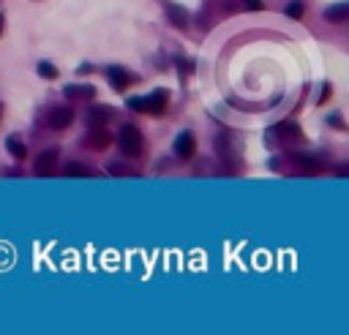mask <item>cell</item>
Instances as JSON below:
<instances>
[{
	"label": "cell",
	"instance_id": "6da1fadb",
	"mask_svg": "<svg viewBox=\"0 0 349 335\" xmlns=\"http://www.w3.org/2000/svg\"><path fill=\"white\" fill-rule=\"evenodd\" d=\"M129 109H137V112H145V115H161L166 109V104H169V93L166 90H156L145 95V98H129Z\"/></svg>",
	"mask_w": 349,
	"mask_h": 335
},
{
	"label": "cell",
	"instance_id": "7a4b0ae2",
	"mask_svg": "<svg viewBox=\"0 0 349 335\" xmlns=\"http://www.w3.org/2000/svg\"><path fill=\"white\" fill-rule=\"evenodd\" d=\"M117 145H120L123 156H129V158H142V153H145V139H142L137 125H123Z\"/></svg>",
	"mask_w": 349,
	"mask_h": 335
},
{
	"label": "cell",
	"instance_id": "3957f363",
	"mask_svg": "<svg viewBox=\"0 0 349 335\" xmlns=\"http://www.w3.org/2000/svg\"><path fill=\"white\" fill-rule=\"evenodd\" d=\"M71 123H74V112H71V107H55V109H49V115H46V125L55 128V131L68 128Z\"/></svg>",
	"mask_w": 349,
	"mask_h": 335
},
{
	"label": "cell",
	"instance_id": "277c9868",
	"mask_svg": "<svg viewBox=\"0 0 349 335\" xmlns=\"http://www.w3.org/2000/svg\"><path fill=\"white\" fill-rule=\"evenodd\" d=\"M55 166H58V150L49 147V150H41L36 158V174H52Z\"/></svg>",
	"mask_w": 349,
	"mask_h": 335
},
{
	"label": "cell",
	"instance_id": "5b68a950",
	"mask_svg": "<svg viewBox=\"0 0 349 335\" xmlns=\"http://www.w3.org/2000/svg\"><path fill=\"white\" fill-rule=\"evenodd\" d=\"M85 142L93 150H107L109 145H112V134L107 131V125H98V128H90V134H87Z\"/></svg>",
	"mask_w": 349,
	"mask_h": 335
},
{
	"label": "cell",
	"instance_id": "8992f818",
	"mask_svg": "<svg viewBox=\"0 0 349 335\" xmlns=\"http://www.w3.org/2000/svg\"><path fill=\"white\" fill-rule=\"evenodd\" d=\"M131 79H134V76H131L126 68H120V66H109V68H107V82L112 85L115 90H126V87L131 85Z\"/></svg>",
	"mask_w": 349,
	"mask_h": 335
},
{
	"label": "cell",
	"instance_id": "52a82bcc",
	"mask_svg": "<svg viewBox=\"0 0 349 335\" xmlns=\"http://www.w3.org/2000/svg\"><path fill=\"white\" fill-rule=\"evenodd\" d=\"M194 150H196V142H194V137L188 131H183L178 139H174V153L183 158V161H188V158L194 156Z\"/></svg>",
	"mask_w": 349,
	"mask_h": 335
},
{
	"label": "cell",
	"instance_id": "ba28073f",
	"mask_svg": "<svg viewBox=\"0 0 349 335\" xmlns=\"http://www.w3.org/2000/svg\"><path fill=\"white\" fill-rule=\"evenodd\" d=\"M109 120H112V109L109 107H93L90 112H87V125H90V128L107 125Z\"/></svg>",
	"mask_w": 349,
	"mask_h": 335
},
{
	"label": "cell",
	"instance_id": "9c48e42d",
	"mask_svg": "<svg viewBox=\"0 0 349 335\" xmlns=\"http://www.w3.org/2000/svg\"><path fill=\"white\" fill-rule=\"evenodd\" d=\"M325 19H328V22H336V25L346 22V19H349V3H336V6H330V9L325 11Z\"/></svg>",
	"mask_w": 349,
	"mask_h": 335
},
{
	"label": "cell",
	"instance_id": "30bf717a",
	"mask_svg": "<svg viewBox=\"0 0 349 335\" xmlns=\"http://www.w3.org/2000/svg\"><path fill=\"white\" fill-rule=\"evenodd\" d=\"M63 93H66V98H85L87 101V98H93V93H96V90H93L90 85H68Z\"/></svg>",
	"mask_w": 349,
	"mask_h": 335
},
{
	"label": "cell",
	"instance_id": "8fae6325",
	"mask_svg": "<svg viewBox=\"0 0 349 335\" xmlns=\"http://www.w3.org/2000/svg\"><path fill=\"white\" fill-rule=\"evenodd\" d=\"M166 14H169V19H172L180 30H186V28H188V14H186L183 9H180V6H169V9H166Z\"/></svg>",
	"mask_w": 349,
	"mask_h": 335
},
{
	"label": "cell",
	"instance_id": "7c38bea8",
	"mask_svg": "<svg viewBox=\"0 0 349 335\" xmlns=\"http://www.w3.org/2000/svg\"><path fill=\"white\" fill-rule=\"evenodd\" d=\"M6 147H9V153H11L14 158H19V161H22V158H25V156H28V147H25V145H22V142H19L17 137H11V139H6Z\"/></svg>",
	"mask_w": 349,
	"mask_h": 335
},
{
	"label": "cell",
	"instance_id": "4fadbf2b",
	"mask_svg": "<svg viewBox=\"0 0 349 335\" xmlns=\"http://www.w3.org/2000/svg\"><path fill=\"white\" fill-rule=\"evenodd\" d=\"M63 174H66V177H90V169L82 164H66L63 166Z\"/></svg>",
	"mask_w": 349,
	"mask_h": 335
},
{
	"label": "cell",
	"instance_id": "5bb4252c",
	"mask_svg": "<svg viewBox=\"0 0 349 335\" xmlns=\"http://www.w3.org/2000/svg\"><path fill=\"white\" fill-rule=\"evenodd\" d=\"M273 131H279L281 137H289V139H297L300 137V128H297L295 123H281V125H276Z\"/></svg>",
	"mask_w": 349,
	"mask_h": 335
},
{
	"label": "cell",
	"instance_id": "9a60e30c",
	"mask_svg": "<svg viewBox=\"0 0 349 335\" xmlns=\"http://www.w3.org/2000/svg\"><path fill=\"white\" fill-rule=\"evenodd\" d=\"M306 14V3L303 0H292V3L287 6V17H292V19H300Z\"/></svg>",
	"mask_w": 349,
	"mask_h": 335
},
{
	"label": "cell",
	"instance_id": "2e32d148",
	"mask_svg": "<svg viewBox=\"0 0 349 335\" xmlns=\"http://www.w3.org/2000/svg\"><path fill=\"white\" fill-rule=\"evenodd\" d=\"M295 161H297L300 166H306V169H322V164L316 161V158L306 156V153H295Z\"/></svg>",
	"mask_w": 349,
	"mask_h": 335
},
{
	"label": "cell",
	"instance_id": "e0dca14e",
	"mask_svg": "<svg viewBox=\"0 0 349 335\" xmlns=\"http://www.w3.org/2000/svg\"><path fill=\"white\" fill-rule=\"evenodd\" d=\"M107 172L109 174H126V177H137V172H131L129 166H123V164H107Z\"/></svg>",
	"mask_w": 349,
	"mask_h": 335
},
{
	"label": "cell",
	"instance_id": "ac0fdd59",
	"mask_svg": "<svg viewBox=\"0 0 349 335\" xmlns=\"http://www.w3.org/2000/svg\"><path fill=\"white\" fill-rule=\"evenodd\" d=\"M38 74L46 76V79H55L58 76V68H55L52 63H38Z\"/></svg>",
	"mask_w": 349,
	"mask_h": 335
},
{
	"label": "cell",
	"instance_id": "d6986e66",
	"mask_svg": "<svg viewBox=\"0 0 349 335\" xmlns=\"http://www.w3.org/2000/svg\"><path fill=\"white\" fill-rule=\"evenodd\" d=\"M330 95H333V87H330V85H325V87H322V95H319V101H316V104H319V107H322V104H328V101H330Z\"/></svg>",
	"mask_w": 349,
	"mask_h": 335
},
{
	"label": "cell",
	"instance_id": "ffe728a7",
	"mask_svg": "<svg viewBox=\"0 0 349 335\" xmlns=\"http://www.w3.org/2000/svg\"><path fill=\"white\" fill-rule=\"evenodd\" d=\"M245 3H248L251 11H259V9H262V0H245Z\"/></svg>",
	"mask_w": 349,
	"mask_h": 335
},
{
	"label": "cell",
	"instance_id": "44dd1931",
	"mask_svg": "<svg viewBox=\"0 0 349 335\" xmlns=\"http://www.w3.org/2000/svg\"><path fill=\"white\" fill-rule=\"evenodd\" d=\"M330 125H336V128H344V120L336 115V117H330Z\"/></svg>",
	"mask_w": 349,
	"mask_h": 335
},
{
	"label": "cell",
	"instance_id": "7402d4cb",
	"mask_svg": "<svg viewBox=\"0 0 349 335\" xmlns=\"http://www.w3.org/2000/svg\"><path fill=\"white\" fill-rule=\"evenodd\" d=\"M0 36H3V17H0Z\"/></svg>",
	"mask_w": 349,
	"mask_h": 335
}]
</instances>
